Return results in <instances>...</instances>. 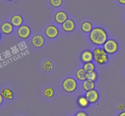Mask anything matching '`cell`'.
I'll return each instance as SVG.
<instances>
[{
	"label": "cell",
	"mask_w": 125,
	"mask_h": 116,
	"mask_svg": "<svg viewBox=\"0 0 125 116\" xmlns=\"http://www.w3.org/2000/svg\"><path fill=\"white\" fill-rule=\"evenodd\" d=\"M45 34L48 38L50 39H55L59 35V29L56 26L50 25L46 28Z\"/></svg>",
	"instance_id": "cell-6"
},
{
	"label": "cell",
	"mask_w": 125,
	"mask_h": 116,
	"mask_svg": "<svg viewBox=\"0 0 125 116\" xmlns=\"http://www.w3.org/2000/svg\"><path fill=\"white\" fill-rule=\"evenodd\" d=\"M50 3L52 7H58L62 5V0H50Z\"/></svg>",
	"instance_id": "cell-23"
},
{
	"label": "cell",
	"mask_w": 125,
	"mask_h": 116,
	"mask_svg": "<svg viewBox=\"0 0 125 116\" xmlns=\"http://www.w3.org/2000/svg\"><path fill=\"white\" fill-rule=\"evenodd\" d=\"M118 116H125V111H123L122 112H120Z\"/></svg>",
	"instance_id": "cell-27"
},
{
	"label": "cell",
	"mask_w": 125,
	"mask_h": 116,
	"mask_svg": "<svg viewBox=\"0 0 125 116\" xmlns=\"http://www.w3.org/2000/svg\"><path fill=\"white\" fill-rule=\"evenodd\" d=\"M67 20H68V15L64 11H59L54 15V20L58 24H62Z\"/></svg>",
	"instance_id": "cell-11"
},
{
	"label": "cell",
	"mask_w": 125,
	"mask_h": 116,
	"mask_svg": "<svg viewBox=\"0 0 125 116\" xmlns=\"http://www.w3.org/2000/svg\"><path fill=\"white\" fill-rule=\"evenodd\" d=\"M75 116H88V114L84 111H78L76 114Z\"/></svg>",
	"instance_id": "cell-24"
},
{
	"label": "cell",
	"mask_w": 125,
	"mask_h": 116,
	"mask_svg": "<svg viewBox=\"0 0 125 116\" xmlns=\"http://www.w3.org/2000/svg\"><path fill=\"white\" fill-rule=\"evenodd\" d=\"M62 87L65 92L72 93L76 90L78 87V83L74 78L68 77L63 81Z\"/></svg>",
	"instance_id": "cell-3"
},
{
	"label": "cell",
	"mask_w": 125,
	"mask_h": 116,
	"mask_svg": "<svg viewBox=\"0 0 125 116\" xmlns=\"http://www.w3.org/2000/svg\"><path fill=\"white\" fill-rule=\"evenodd\" d=\"M42 69L46 72H50L53 70L54 64L51 61H45L42 64Z\"/></svg>",
	"instance_id": "cell-19"
},
{
	"label": "cell",
	"mask_w": 125,
	"mask_h": 116,
	"mask_svg": "<svg viewBox=\"0 0 125 116\" xmlns=\"http://www.w3.org/2000/svg\"><path fill=\"white\" fill-rule=\"evenodd\" d=\"M3 99H4L3 96H2L1 95H0V105H1V104H2V101H3Z\"/></svg>",
	"instance_id": "cell-28"
},
{
	"label": "cell",
	"mask_w": 125,
	"mask_h": 116,
	"mask_svg": "<svg viewBox=\"0 0 125 116\" xmlns=\"http://www.w3.org/2000/svg\"><path fill=\"white\" fill-rule=\"evenodd\" d=\"M62 28L63 31L70 32L75 29V23L73 20L68 18V20L62 24Z\"/></svg>",
	"instance_id": "cell-10"
},
{
	"label": "cell",
	"mask_w": 125,
	"mask_h": 116,
	"mask_svg": "<svg viewBox=\"0 0 125 116\" xmlns=\"http://www.w3.org/2000/svg\"><path fill=\"white\" fill-rule=\"evenodd\" d=\"M31 44L34 48H42L45 44V39L40 34H37L32 37Z\"/></svg>",
	"instance_id": "cell-7"
},
{
	"label": "cell",
	"mask_w": 125,
	"mask_h": 116,
	"mask_svg": "<svg viewBox=\"0 0 125 116\" xmlns=\"http://www.w3.org/2000/svg\"><path fill=\"white\" fill-rule=\"evenodd\" d=\"M13 26L9 22H4L1 25V31L5 35L10 34L13 31Z\"/></svg>",
	"instance_id": "cell-12"
},
{
	"label": "cell",
	"mask_w": 125,
	"mask_h": 116,
	"mask_svg": "<svg viewBox=\"0 0 125 116\" xmlns=\"http://www.w3.org/2000/svg\"><path fill=\"white\" fill-rule=\"evenodd\" d=\"M85 96L87 98L90 103L93 104L97 102L98 100H99V98H100V95H99V93L97 90L94 89V90L86 92Z\"/></svg>",
	"instance_id": "cell-8"
},
{
	"label": "cell",
	"mask_w": 125,
	"mask_h": 116,
	"mask_svg": "<svg viewBox=\"0 0 125 116\" xmlns=\"http://www.w3.org/2000/svg\"><path fill=\"white\" fill-rule=\"evenodd\" d=\"M7 1H13V0H7Z\"/></svg>",
	"instance_id": "cell-29"
},
{
	"label": "cell",
	"mask_w": 125,
	"mask_h": 116,
	"mask_svg": "<svg viewBox=\"0 0 125 116\" xmlns=\"http://www.w3.org/2000/svg\"><path fill=\"white\" fill-rule=\"evenodd\" d=\"M89 101L85 96H79L77 99V104L81 108H86L89 106Z\"/></svg>",
	"instance_id": "cell-17"
},
{
	"label": "cell",
	"mask_w": 125,
	"mask_h": 116,
	"mask_svg": "<svg viewBox=\"0 0 125 116\" xmlns=\"http://www.w3.org/2000/svg\"><path fill=\"white\" fill-rule=\"evenodd\" d=\"M76 77L77 79L81 81H84L87 79V73L85 72L83 68H79L76 72Z\"/></svg>",
	"instance_id": "cell-16"
},
{
	"label": "cell",
	"mask_w": 125,
	"mask_h": 116,
	"mask_svg": "<svg viewBox=\"0 0 125 116\" xmlns=\"http://www.w3.org/2000/svg\"><path fill=\"white\" fill-rule=\"evenodd\" d=\"M89 40L94 45L96 46H101L108 40L107 33L103 28L96 27L93 28L89 33Z\"/></svg>",
	"instance_id": "cell-1"
},
{
	"label": "cell",
	"mask_w": 125,
	"mask_h": 116,
	"mask_svg": "<svg viewBox=\"0 0 125 116\" xmlns=\"http://www.w3.org/2000/svg\"><path fill=\"white\" fill-rule=\"evenodd\" d=\"M124 108H125V106L122 103L119 104V105H118V106H117V109H118V110H120V111H123V110L124 109Z\"/></svg>",
	"instance_id": "cell-25"
},
{
	"label": "cell",
	"mask_w": 125,
	"mask_h": 116,
	"mask_svg": "<svg viewBox=\"0 0 125 116\" xmlns=\"http://www.w3.org/2000/svg\"><path fill=\"white\" fill-rule=\"evenodd\" d=\"M94 61L100 65H104L107 63L109 61L108 54L102 48H96L93 51Z\"/></svg>",
	"instance_id": "cell-2"
},
{
	"label": "cell",
	"mask_w": 125,
	"mask_h": 116,
	"mask_svg": "<svg viewBox=\"0 0 125 116\" xmlns=\"http://www.w3.org/2000/svg\"><path fill=\"white\" fill-rule=\"evenodd\" d=\"M10 23L14 27L19 28L22 25L23 23V17L18 14L14 15L10 18Z\"/></svg>",
	"instance_id": "cell-13"
},
{
	"label": "cell",
	"mask_w": 125,
	"mask_h": 116,
	"mask_svg": "<svg viewBox=\"0 0 125 116\" xmlns=\"http://www.w3.org/2000/svg\"><path fill=\"white\" fill-rule=\"evenodd\" d=\"M95 67H96L95 65L92 62L85 63L83 66V68L87 73L94 72L95 70Z\"/></svg>",
	"instance_id": "cell-20"
},
{
	"label": "cell",
	"mask_w": 125,
	"mask_h": 116,
	"mask_svg": "<svg viewBox=\"0 0 125 116\" xmlns=\"http://www.w3.org/2000/svg\"><path fill=\"white\" fill-rule=\"evenodd\" d=\"M95 87V82H93L92 81L89 80V79H86L84 81H83V84H82V88H83V90L86 92L94 90Z\"/></svg>",
	"instance_id": "cell-15"
},
{
	"label": "cell",
	"mask_w": 125,
	"mask_h": 116,
	"mask_svg": "<svg viewBox=\"0 0 125 116\" xmlns=\"http://www.w3.org/2000/svg\"><path fill=\"white\" fill-rule=\"evenodd\" d=\"M82 31L84 33H90L93 29V26L90 22L84 21L82 23L81 26Z\"/></svg>",
	"instance_id": "cell-18"
},
{
	"label": "cell",
	"mask_w": 125,
	"mask_h": 116,
	"mask_svg": "<svg viewBox=\"0 0 125 116\" xmlns=\"http://www.w3.org/2000/svg\"><path fill=\"white\" fill-rule=\"evenodd\" d=\"M120 4L123 5H125V0H117Z\"/></svg>",
	"instance_id": "cell-26"
},
{
	"label": "cell",
	"mask_w": 125,
	"mask_h": 116,
	"mask_svg": "<svg viewBox=\"0 0 125 116\" xmlns=\"http://www.w3.org/2000/svg\"><path fill=\"white\" fill-rule=\"evenodd\" d=\"M1 95L3 96V98L6 100H12L13 98V92L10 88L6 87L1 90Z\"/></svg>",
	"instance_id": "cell-14"
},
{
	"label": "cell",
	"mask_w": 125,
	"mask_h": 116,
	"mask_svg": "<svg viewBox=\"0 0 125 116\" xmlns=\"http://www.w3.org/2000/svg\"><path fill=\"white\" fill-rule=\"evenodd\" d=\"M103 49L108 54H114L118 50V44L114 39H108L104 44Z\"/></svg>",
	"instance_id": "cell-4"
},
{
	"label": "cell",
	"mask_w": 125,
	"mask_h": 116,
	"mask_svg": "<svg viewBox=\"0 0 125 116\" xmlns=\"http://www.w3.org/2000/svg\"></svg>",
	"instance_id": "cell-31"
},
{
	"label": "cell",
	"mask_w": 125,
	"mask_h": 116,
	"mask_svg": "<svg viewBox=\"0 0 125 116\" xmlns=\"http://www.w3.org/2000/svg\"><path fill=\"white\" fill-rule=\"evenodd\" d=\"M43 95L46 98H51L54 95V90L51 87H48L44 89Z\"/></svg>",
	"instance_id": "cell-21"
},
{
	"label": "cell",
	"mask_w": 125,
	"mask_h": 116,
	"mask_svg": "<svg viewBox=\"0 0 125 116\" xmlns=\"http://www.w3.org/2000/svg\"><path fill=\"white\" fill-rule=\"evenodd\" d=\"M17 34L18 37L22 39H26L29 38L31 34V28L27 25H21L18 28Z\"/></svg>",
	"instance_id": "cell-5"
},
{
	"label": "cell",
	"mask_w": 125,
	"mask_h": 116,
	"mask_svg": "<svg viewBox=\"0 0 125 116\" xmlns=\"http://www.w3.org/2000/svg\"><path fill=\"white\" fill-rule=\"evenodd\" d=\"M81 61L83 62L87 63V62H92L93 60H94V53L92 51L89 50H84L81 53L80 55Z\"/></svg>",
	"instance_id": "cell-9"
},
{
	"label": "cell",
	"mask_w": 125,
	"mask_h": 116,
	"mask_svg": "<svg viewBox=\"0 0 125 116\" xmlns=\"http://www.w3.org/2000/svg\"></svg>",
	"instance_id": "cell-30"
},
{
	"label": "cell",
	"mask_w": 125,
	"mask_h": 116,
	"mask_svg": "<svg viewBox=\"0 0 125 116\" xmlns=\"http://www.w3.org/2000/svg\"><path fill=\"white\" fill-rule=\"evenodd\" d=\"M98 73L95 71L91 72V73H87V79L93 82L96 81L98 79Z\"/></svg>",
	"instance_id": "cell-22"
}]
</instances>
